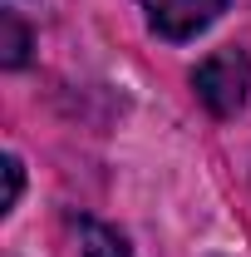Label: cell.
<instances>
[{
    "mask_svg": "<svg viewBox=\"0 0 251 257\" xmlns=\"http://www.w3.org/2000/svg\"><path fill=\"white\" fill-rule=\"evenodd\" d=\"M192 89H197V99H202L217 119H226V114H236V109L246 104L251 60L242 55V50H217V55H207V60L197 64Z\"/></svg>",
    "mask_w": 251,
    "mask_h": 257,
    "instance_id": "obj_1",
    "label": "cell"
},
{
    "mask_svg": "<svg viewBox=\"0 0 251 257\" xmlns=\"http://www.w3.org/2000/svg\"><path fill=\"white\" fill-rule=\"evenodd\" d=\"M138 5L148 10V25L162 40H192L226 10V0H138Z\"/></svg>",
    "mask_w": 251,
    "mask_h": 257,
    "instance_id": "obj_2",
    "label": "cell"
},
{
    "mask_svg": "<svg viewBox=\"0 0 251 257\" xmlns=\"http://www.w3.org/2000/svg\"><path fill=\"white\" fill-rule=\"evenodd\" d=\"M69 237H74L79 257H128L124 232H114L108 223H94V218H69Z\"/></svg>",
    "mask_w": 251,
    "mask_h": 257,
    "instance_id": "obj_3",
    "label": "cell"
},
{
    "mask_svg": "<svg viewBox=\"0 0 251 257\" xmlns=\"http://www.w3.org/2000/svg\"><path fill=\"white\" fill-rule=\"evenodd\" d=\"M0 35H5V45H0V50H5V55H0V60H5V69H20V64H25V55H30V30H25V25L5 10V15H0Z\"/></svg>",
    "mask_w": 251,
    "mask_h": 257,
    "instance_id": "obj_4",
    "label": "cell"
},
{
    "mask_svg": "<svg viewBox=\"0 0 251 257\" xmlns=\"http://www.w3.org/2000/svg\"><path fill=\"white\" fill-rule=\"evenodd\" d=\"M20 188H25V168H20V159H5V213L20 203Z\"/></svg>",
    "mask_w": 251,
    "mask_h": 257,
    "instance_id": "obj_5",
    "label": "cell"
}]
</instances>
